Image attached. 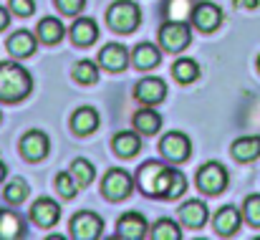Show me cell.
I'll use <instances>...</instances> for the list:
<instances>
[{
    "label": "cell",
    "instance_id": "obj_1",
    "mask_svg": "<svg viewBox=\"0 0 260 240\" xmlns=\"http://www.w3.org/2000/svg\"><path fill=\"white\" fill-rule=\"evenodd\" d=\"M33 88V79L30 74L13 64V61H3L0 64V101L5 104H15L20 99H25Z\"/></svg>",
    "mask_w": 260,
    "mask_h": 240
},
{
    "label": "cell",
    "instance_id": "obj_2",
    "mask_svg": "<svg viewBox=\"0 0 260 240\" xmlns=\"http://www.w3.org/2000/svg\"><path fill=\"white\" fill-rule=\"evenodd\" d=\"M170 179H172V167L154 160L144 162L137 172V185L149 197H165V192L170 187Z\"/></svg>",
    "mask_w": 260,
    "mask_h": 240
},
{
    "label": "cell",
    "instance_id": "obj_3",
    "mask_svg": "<svg viewBox=\"0 0 260 240\" xmlns=\"http://www.w3.org/2000/svg\"><path fill=\"white\" fill-rule=\"evenodd\" d=\"M106 20H109V25H111L116 33H132V31H137L139 23H142V10H139V5L132 3V0H116V3L109 8Z\"/></svg>",
    "mask_w": 260,
    "mask_h": 240
},
{
    "label": "cell",
    "instance_id": "obj_4",
    "mask_svg": "<svg viewBox=\"0 0 260 240\" xmlns=\"http://www.w3.org/2000/svg\"><path fill=\"white\" fill-rule=\"evenodd\" d=\"M134 190V179L126 169H109L101 179V192L104 197H109L111 202H119V200H126Z\"/></svg>",
    "mask_w": 260,
    "mask_h": 240
},
{
    "label": "cell",
    "instance_id": "obj_5",
    "mask_svg": "<svg viewBox=\"0 0 260 240\" xmlns=\"http://www.w3.org/2000/svg\"><path fill=\"white\" fill-rule=\"evenodd\" d=\"M192 41V31L187 25V20H167L159 31V43L167 53H179L182 48H187Z\"/></svg>",
    "mask_w": 260,
    "mask_h": 240
},
{
    "label": "cell",
    "instance_id": "obj_6",
    "mask_svg": "<svg viewBox=\"0 0 260 240\" xmlns=\"http://www.w3.org/2000/svg\"><path fill=\"white\" fill-rule=\"evenodd\" d=\"M228 169L220 162H205L197 172V187L205 195H220L228 187Z\"/></svg>",
    "mask_w": 260,
    "mask_h": 240
},
{
    "label": "cell",
    "instance_id": "obj_7",
    "mask_svg": "<svg viewBox=\"0 0 260 240\" xmlns=\"http://www.w3.org/2000/svg\"><path fill=\"white\" fill-rule=\"evenodd\" d=\"M101 233H104V220L96 215V213H79V215H74V220H71V235L76 240H96L101 238Z\"/></svg>",
    "mask_w": 260,
    "mask_h": 240
},
{
    "label": "cell",
    "instance_id": "obj_8",
    "mask_svg": "<svg viewBox=\"0 0 260 240\" xmlns=\"http://www.w3.org/2000/svg\"><path fill=\"white\" fill-rule=\"evenodd\" d=\"M159 152L170 162H184V160H189V155H192V142L182 132H170V134L162 137Z\"/></svg>",
    "mask_w": 260,
    "mask_h": 240
},
{
    "label": "cell",
    "instance_id": "obj_9",
    "mask_svg": "<svg viewBox=\"0 0 260 240\" xmlns=\"http://www.w3.org/2000/svg\"><path fill=\"white\" fill-rule=\"evenodd\" d=\"M192 23H194V28H200L202 33L217 31L220 23H222V10H220V5H215V3H200V5H194V8H192Z\"/></svg>",
    "mask_w": 260,
    "mask_h": 240
},
{
    "label": "cell",
    "instance_id": "obj_10",
    "mask_svg": "<svg viewBox=\"0 0 260 240\" xmlns=\"http://www.w3.org/2000/svg\"><path fill=\"white\" fill-rule=\"evenodd\" d=\"M30 218L38 228H53L61 220V205L51 197H41L30 207Z\"/></svg>",
    "mask_w": 260,
    "mask_h": 240
},
{
    "label": "cell",
    "instance_id": "obj_11",
    "mask_svg": "<svg viewBox=\"0 0 260 240\" xmlns=\"http://www.w3.org/2000/svg\"><path fill=\"white\" fill-rule=\"evenodd\" d=\"M116 230H119V238L124 240H142L147 238V230H152V228L142 213H126L119 218Z\"/></svg>",
    "mask_w": 260,
    "mask_h": 240
},
{
    "label": "cell",
    "instance_id": "obj_12",
    "mask_svg": "<svg viewBox=\"0 0 260 240\" xmlns=\"http://www.w3.org/2000/svg\"><path fill=\"white\" fill-rule=\"evenodd\" d=\"M134 96H137L144 106H154V104L165 101V96H167V83L162 79H157V76H147V79H142L137 83Z\"/></svg>",
    "mask_w": 260,
    "mask_h": 240
},
{
    "label": "cell",
    "instance_id": "obj_13",
    "mask_svg": "<svg viewBox=\"0 0 260 240\" xmlns=\"http://www.w3.org/2000/svg\"><path fill=\"white\" fill-rule=\"evenodd\" d=\"M48 144H51V142H48V137H46L41 129H30V132H25L23 139H20V152H23L25 160L38 162L48 155Z\"/></svg>",
    "mask_w": 260,
    "mask_h": 240
},
{
    "label": "cell",
    "instance_id": "obj_14",
    "mask_svg": "<svg viewBox=\"0 0 260 240\" xmlns=\"http://www.w3.org/2000/svg\"><path fill=\"white\" fill-rule=\"evenodd\" d=\"M212 225H215L217 235L230 238V235H235V233L240 230V225H243V213H240L235 205H225V207H220V210H217V215H215Z\"/></svg>",
    "mask_w": 260,
    "mask_h": 240
},
{
    "label": "cell",
    "instance_id": "obj_15",
    "mask_svg": "<svg viewBox=\"0 0 260 240\" xmlns=\"http://www.w3.org/2000/svg\"><path fill=\"white\" fill-rule=\"evenodd\" d=\"M28 235L25 218L13 210H0V240H20Z\"/></svg>",
    "mask_w": 260,
    "mask_h": 240
},
{
    "label": "cell",
    "instance_id": "obj_16",
    "mask_svg": "<svg viewBox=\"0 0 260 240\" xmlns=\"http://www.w3.org/2000/svg\"><path fill=\"white\" fill-rule=\"evenodd\" d=\"M99 64L106 69V71H124L126 64H129V53L121 43H109L99 51Z\"/></svg>",
    "mask_w": 260,
    "mask_h": 240
},
{
    "label": "cell",
    "instance_id": "obj_17",
    "mask_svg": "<svg viewBox=\"0 0 260 240\" xmlns=\"http://www.w3.org/2000/svg\"><path fill=\"white\" fill-rule=\"evenodd\" d=\"M207 218H210V213H207V205L202 200H187L179 207V220L187 228H202L207 223Z\"/></svg>",
    "mask_w": 260,
    "mask_h": 240
},
{
    "label": "cell",
    "instance_id": "obj_18",
    "mask_svg": "<svg viewBox=\"0 0 260 240\" xmlns=\"http://www.w3.org/2000/svg\"><path fill=\"white\" fill-rule=\"evenodd\" d=\"M38 48V41L30 31H18L8 38V51L15 56V58H28L33 56V51Z\"/></svg>",
    "mask_w": 260,
    "mask_h": 240
},
{
    "label": "cell",
    "instance_id": "obj_19",
    "mask_svg": "<svg viewBox=\"0 0 260 240\" xmlns=\"http://www.w3.org/2000/svg\"><path fill=\"white\" fill-rule=\"evenodd\" d=\"M71 38L76 46H91L99 38V25L93 18H76V23L71 25Z\"/></svg>",
    "mask_w": 260,
    "mask_h": 240
},
{
    "label": "cell",
    "instance_id": "obj_20",
    "mask_svg": "<svg viewBox=\"0 0 260 240\" xmlns=\"http://www.w3.org/2000/svg\"><path fill=\"white\" fill-rule=\"evenodd\" d=\"M99 111L96 109H91V106H81V109H76V114L71 116V127H74V132L76 134H91V132H96L99 129Z\"/></svg>",
    "mask_w": 260,
    "mask_h": 240
},
{
    "label": "cell",
    "instance_id": "obj_21",
    "mask_svg": "<svg viewBox=\"0 0 260 240\" xmlns=\"http://www.w3.org/2000/svg\"><path fill=\"white\" fill-rule=\"evenodd\" d=\"M134 66L137 69H142V71H149V69H154L159 61H162V51L154 46V43H139L137 48H134Z\"/></svg>",
    "mask_w": 260,
    "mask_h": 240
},
{
    "label": "cell",
    "instance_id": "obj_22",
    "mask_svg": "<svg viewBox=\"0 0 260 240\" xmlns=\"http://www.w3.org/2000/svg\"><path fill=\"white\" fill-rule=\"evenodd\" d=\"M134 129L139 134H157L162 129V114L154 111V109H139L134 114Z\"/></svg>",
    "mask_w": 260,
    "mask_h": 240
},
{
    "label": "cell",
    "instance_id": "obj_23",
    "mask_svg": "<svg viewBox=\"0 0 260 240\" xmlns=\"http://www.w3.org/2000/svg\"><path fill=\"white\" fill-rule=\"evenodd\" d=\"M111 147L119 157H134L142 149V137H139V132H119L114 137Z\"/></svg>",
    "mask_w": 260,
    "mask_h": 240
},
{
    "label": "cell",
    "instance_id": "obj_24",
    "mask_svg": "<svg viewBox=\"0 0 260 240\" xmlns=\"http://www.w3.org/2000/svg\"><path fill=\"white\" fill-rule=\"evenodd\" d=\"M233 157L238 162H253L260 157V137H240L233 142Z\"/></svg>",
    "mask_w": 260,
    "mask_h": 240
},
{
    "label": "cell",
    "instance_id": "obj_25",
    "mask_svg": "<svg viewBox=\"0 0 260 240\" xmlns=\"http://www.w3.org/2000/svg\"><path fill=\"white\" fill-rule=\"evenodd\" d=\"M63 33H66V28H63V23H61L58 18H43V20L38 23V38H41L43 43H48V46L58 43V41L63 38Z\"/></svg>",
    "mask_w": 260,
    "mask_h": 240
},
{
    "label": "cell",
    "instance_id": "obj_26",
    "mask_svg": "<svg viewBox=\"0 0 260 240\" xmlns=\"http://www.w3.org/2000/svg\"><path fill=\"white\" fill-rule=\"evenodd\" d=\"M172 74L179 83H192V81L200 79L202 71H200L197 61H192V58H179V61L172 66Z\"/></svg>",
    "mask_w": 260,
    "mask_h": 240
},
{
    "label": "cell",
    "instance_id": "obj_27",
    "mask_svg": "<svg viewBox=\"0 0 260 240\" xmlns=\"http://www.w3.org/2000/svg\"><path fill=\"white\" fill-rule=\"evenodd\" d=\"M154 240H182V228L170 220V218H162L152 225V233H149Z\"/></svg>",
    "mask_w": 260,
    "mask_h": 240
},
{
    "label": "cell",
    "instance_id": "obj_28",
    "mask_svg": "<svg viewBox=\"0 0 260 240\" xmlns=\"http://www.w3.org/2000/svg\"><path fill=\"white\" fill-rule=\"evenodd\" d=\"M69 172L74 174V179H76L79 187H88V185L93 182V174H96L93 164H91L88 160H74V164H71Z\"/></svg>",
    "mask_w": 260,
    "mask_h": 240
},
{
    "label": "cell",
    "instance_id": "obj_29",
    "mask_svg": "<svg viewBox=\"0 0 260 240\" xmlns=\"http://www.w3.org/2000/svg\"><path fill=\"white\" fill-rule=\"evenodd\" d=\"M28 182L25 179H10L8 185H5V190H3V195H5V200L10 202V205H18V202H23L25 197H28Z\"/></svg>",
    "mask_w": 260,
    "mask_h": 240
},
{
    "label": "cell",
    "instance_id": "obj_30",
    "mask_svg": "<svg viewBox=\"0 0 260 240\" xmlns=\"http://www.w3.org/2000/svg\"><path fill=\"white\" fill-rule=\"evenodd\" d=\"M74 79L79 81V83H84V86L96 83V81H99V69H96V64H91V61H79V64L74 66Z\"/></svg>",
    "mask_w": 260,
    "mask_h": 240
},
{
    "label": "cell",
    "instance_id": "obj_31",
    "mask_svg": "<svg viewBox=\"0 0 260 240\" xmlns=\"http://www.w3.org/2000/svg\"><path fill=\"white\" fill-rule=\"evenodd\" d=\"M56 190H58V195H61L63 200H74L81 187L76 185V179H74L71 172H61V174L56 177Z\"/></svg>",
    "mask_w": 260,
    "mask_h": 240
},
{
    "label": "cell",
    "instance_id": "obj_32",
    "mask_svg": "<svg viewBox=\"0 0 260 240\" xmlns=\"http://www.w3.org/2000/svg\"><path fill=\"white\" fill-rule=\"evenodd\" d=\"M192 13V0H167V18L170 20H187Z\"/></svg>",
    "mask_w": 260,
    "mask_h": 240
},
{
    "label": "cell",
    "instance_id": "obj_33",
    "mask_svg": "<svg viewBox=\"0 0 260 240\" xmlns=\"http://www.w3.org/2000/svg\"><path fill=\"white\" fill-rule=\"evenodd\" d=\"M184 190H187V177H184V172L172 169V179H170V187H167L165 197H167V200H177V197L184 195Z\"/></svg>",
    "mask_w": 260,
    "mask_h": 240
},
{
    "label": "cell",
    "instance_id": "obj_34",
    "mask_svg": "<svg viewBox=\"0 0 260 240\" xmlns=\"http://www.w3.org/2000/svg\"><path fill=\"white\" fill-rule=\"evenodd\" d=\"M243 215L250 225L260 228V195H250L245 200V207H243Z\"/></svg>",
    "mask_w": 260,
    "mask_h": 240
},
{
    "label": "cell",
    "instance_id": "obj_35",
    "mask_svg": "<svg viewBox=\"0 0 260 240\" xmlns=\"http://www.w3.org/2000/svg\"><path fill=\"white\" fill-rule=\"evenodd\" d=\"M56 5H58V10L63 15H79L84 10L86 0H56Z\"/></svg>",
    "mask_w": 260,
    "mask_h": 240
},
{
    "label": "cell",
    "instance_id": "obj_36",
    "mask_svg": "<svg viewBox=\"0 0 260 240\" xmlns=\"http://www.w3.org/2000/svg\"><path fill=\"white\" fill-rule=\"evenodd\" d=\"M15 15H23V18H28V15H33V10H36V3L33 0H10V5H8Z\"/></svg>",
    "mask_w": 260,
    "mask_h": 240
},
{
    "label": "cell",
    "instance_id": "obj_37",
    "mask_svg": "<svg viewBox=\"0 0 260 240\" xmlns=\"http://www.w3.org/2000/svg\"><path fill=\"white\" fill-rule=\"evenodd\" d=\"M258 5H260V0H235V8H240V10H253Z\"/></svg>",
    "mask_w": 260,
    "mask_h": 240
},
{
    "label": "cell",
    "instance_id": "obj_38",
    "mask_svg": "<svg viewBox=\"0 0 260 240\" xmlns=\"http://www.w3.org/2000/svg\"><path fill=\"white\" fill-rule=\"evenodd\" d=\"M8 23H10V13H8V8H3V5H0V31H3V28H8Z\"/></svg>",
    "mask_w": 260,
    "mask_h": 240
},
{
    "label": "cell",
    "instance_id": "obj_39",
    "mask_svg": "<svg viewBox=\"0 0 260 240\" xmlns=\"http://www.w3.org/2000/svg\"><path fill=\"white\" fill-rule=\"evenodd\" d=\"M5 174H8V167H5V164H3V162H0V182H3V179H5Z\"/></svg>",
    "mask_w": 260,
    "mask_h": 240
},
{
    "label": "cell",
    "instance_id": "obj_40",
    "mask_svg": "<svg viewBox=\"0 0 260 240\" xmlns=\"http://www.w3.org/2000/svg\"><path fill=\"white\" fill-rule=\"evenodd\" d=\"M258 69H260V56H258Z\"/></svg>",
    "mask_w": 260,
    "mask_h": 240
},
{
    "label": "cell",
    "instance_id": "obj_41",
    "mask_svg": "<svg viewBox=\"0 0 260 240\" xmlns=\"http://www.w3.org/2000/svg\"><path fill=\"white\" fill-rule=\"evenodd\" d=\"M0 119H3V111H0Z\"/></svg>",
    "mask_w": 260,
    "mask_h": 240
}]
</instances>
